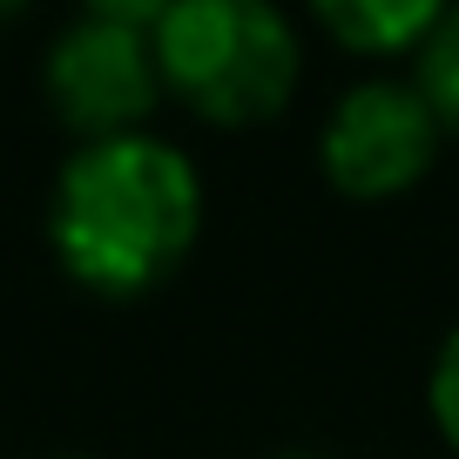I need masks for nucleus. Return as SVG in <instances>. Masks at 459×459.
I'll return each mask as SVG.
<instances>
[{
    "label": "nucleus",
    "mask_w": 459,
    "mask_h": 459,
    "mask_svg": "<svg viewBox=\"0 0 459 459\" xmlns=\"http://www.w3.org/2000/svg\"><path fill=\"white\" fill-rule=\"evenodd\" d=\"M74 459H82V453H74Z\"/></svg>",
    "instance_id": "nucleus-9"
},
{
    "label": "nucleus",
    "mask_w": 459,
    "mask_h": 459,
    "mask_svg": "<svg viewBox=\"0 0 459 459\" xmlns=\"http://www.w3.org/2000/svg\"><path fill=\"white\" fill-rule=\"evenodd\" d=\"M446 7L432 0H317V28L359 61H392V55H419L432 41Z\"/></svg>",
    "instance_id": "nucleus-5"
},
{
    "label": "nucleus",
    "mask_w": 459,
    "mask_h": 459,
    "mask_svg": "<svg viewBox=\"0 0 459 459\" xmlns=\"http://www.w3.org/2000/svg\"><path fill=\"white\" fill-rule=\"evenodd\" d=\"M439 115L419 95V82L399 74H372V82H351L331 101L325 129H317V169L338 196L351 203H385L405 196L412 183H426L432 162H439Z\"/></svg>",
    "instance_id": "nucleus-4"
},
{
    "label": "nucleus",
    "mask_w": 459,
    "mask_h": 459,
    "mask_svg": "<svg viewBox=\"0 0 459 459\" xmlns=\"http://www.w3.org/2000/svg\"><path fill=\"white\" fill-rule=\"evenodd\" d=\"M412 82H419V95L432 101L439 129H459V7H446L432 41L412 55Z\"/></svg>",
    "instance_id": "nucleus-6"
},
{
    "label": "nucleus",
    "mask_w": 459,
    "mask_h": 459,
    "mask_svg": "<svg viewBox=\"0 0 459 459\" xmlns=\"http://www.w3.org/2000/svg\"><path fill=\"white\" fill-rule=\"evenodd\" d=\"M426 412L432 432L459 453V325L446 331V344L432 351V372H426Z\"/></svg>",
    "instance_id": "nucleus-7"
},
{
    "label": "nucleus",
    "mask_w": 459,
    "mask_h": 459,
    "mask_svg": "<svg viewBox=\"0 0 459 459\" xmlns=\"http://www.w3.org/2000/svg\"><path fill=\"white\" fill-rule=\"evenodd\" d=\"M284 459H325V453H284Z\"/></svg>",
    "instance_id": "nucleus-8"
},
{
    "label": "nucleus",
    "mask_w": 459,
    "mask_h": 459,
    "mask_svg": "<svg viewBox=\"0 0 459 459\" xmlns=\"http://www.w3.org/2000/svg\"><path fill=\"white\" fill-rule=\"evenodd\" d=\"M156 74L210 129L277 122L298 95L304 41L264 0H176L156 14Z\"/></svg>",
    "instance_id": "nucleus-2"
},
{
    "label": "nucleus",
    "mask_w": 459,
    "mask_h": 459,
    "mask_svg": "<svg viewBox=\"0 0 459 459\" xmlns=\"http://www.w3.org/2000/svg\"><path fill=\"white\" fill-rule=\"evenodd\" d=\"M203 237V176L162 135L82 143L48 196V250L95 298H149Z\"/></svg>",
    "instance_id": "nucleus-1"
},
{
    "label": "nucleus",
    "mask_w": 459,
    "mask_h": 459,
    "mask_svg": "<svg viewBox=\"0 0 459 459\" xmlns=\"http://www.w3.org/2000/svg\"><path fill=\"white\" fill-rule=\"evenodd\" d=\"M156 14L162 7L101 0L55 34V48L41 61V95L74 143H115V135L149 129V115L162 101L156 41H149Z\"/></svg>",
    "instance_id": "nucleus-3"
}]
</instances>
